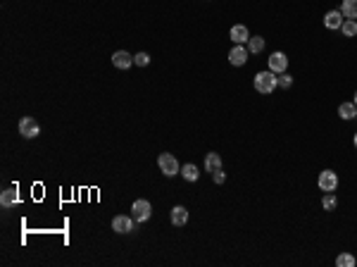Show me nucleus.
Here are the masks:
<instances>
[{"label":"nucleus","mask_w":357,"mask_h":267,"mask_svg":"<svg viewBox=\"0 0 357 267\" xmlns=\"http://www.w3.org/2000/svg\"><path fill=\"white\" fill-rule=\"evenodd\" d=\"M169 220H171L174 227H186L188 224V210L184 208V205H174V208H171Z\"/></svg>","instance_id":"nucleus-11"},{"label":"nucleus","mask_w":357,"mask_h":267,"mask_svg":"<svg viewBox=\"0 0 357 267\" xmlns=\"http://www.w3.org/2000/svg\"><path fill=\"white\" fill-rule=\"evenodd\" d=\"M279 86H281V88H291V86H293V77H291L288 72L279 74Z\"/></svg>","instance_id":"nucleus-22"},{"label":"nucleus","mask_w":357,"mask_h":267,"mask_svg":"<svg viewBox=\"0 0 357 267\" xmlns=\"http://www.w3.org/2000/svg\"><path fill=\"white\" fill-rule=\"evenodd\" d=\"M229 39L233 41V43H238V46H245L250 41V31L245 24H233L231 31H229Z\"/></svg>","instance_id":"nucleus-8"},{"label":"nucleus","mask_w":357,"mask_h":267,"mask_svg":"<svg viewBox=\"0 0 357 267\" xmlns=\"http://www.w3.org/2000/svg\"><path fill=\"white\" fill-rule=\"evenodd\" d=\"M148 62H150V55H148V53H136V55H133V64H138V67H146Z\"/></svg>","instance_id":"nucleus-23"},{"label":"nucleus","mask_w":357,"mask_h":267,"mask_svg":"<svg viewBox=\"0 0 357 267\" xmlns=\"http://www.w3.org/2000/svg\"><path fill=\"white\" fill-rule=\"evenodd\" d=\"M267 62H269V70H272L274 74H283V72L288 70V57H286V53H279V50H276V53H272Z\"/></svg>","instance_id":"nucleus-7"},{"label":"nucleus","mask_w":357,"mask_h":267,"mask_svg":"<svg viewBox=\"0 0 357 267\" xmlns=\"http://www.w3.org/2000/svg\"><path fill=\"white\" fill-rule=\"evenodd\" d=\"M248 55H250V50H248V46H236L229 50V62L233 64V67H243V64L248 62Z\"/></svg>","instance_id":"nucleus-6"},{"label":"nucleus","mask_w":357,"mask_h":267,"mask_svg":"<svg viewBox=\"0 0 357 267\" xmlns=\"http://www.w3.org/2000/svg\"><path fill=\"white\" fill-rule=\"evenodd\" d=\"M112 64H115L117 70H129L133 64V55H129L126 50H117L115 55H112Z\"/></svg>","instance_id":"nucleus-12"},{"label":"nucleus","mask_w":357,"mask_h":267,"mask_svg":"<svg viewBox=\"0 0 357 267\" xmlns=\"http://www.w3.org/2000/svg\"><path fill=\"white\" fill-rule=\"evenodd\" d=\"M133 217H129V215H117L115 220H112V229H115L117 234H129V231H133Z\"/></svg>","instance_id":"nucleus-9"},{"label":"nucleus","mask_w":357,"mask_h":267,"mask_svg":"<svg viewBox=\"0 0 357 267\" xmlns=\"http://www.w3.org/2000/svg\"><path fill=\"white\" fill-rule=\"evenodd\" d=\"M352 103H355V105H357V91H355V98H352Z\"/></svg>","instance_id":"nucleus-25"},{"label":"nucleus","mask_w":357,"mask_h":267,"mask_svg":"<svg viewBox=\"0 0 357 267\" xmlns=\"http://www.w3.org/2000/svg\"><path fill=\"white\" fill-rule=\"evenodd\" d=\"M150 215H153V205H150V201H146V198H138V201H133L131 205V217L136 222H148L150 220Z\"/></svg>","instance_id":"nucleus-4"},{"label":"nucleus","mask_w":357,"mask_h":267,"mask_svg":"<svg viewBox=\"0 0 357 267\" xmlns=\"http://www.w3.org/2000/svg\"><path fill=\"white\" fill-rule=\"evenodd\" d=\"M276 86H279V74H274L272 70L267 72H257L255 74V91L262 95H269L276 91Z\"/></svg>","instance_id":"nucleus-1"},{"label":"nucleus","mask_w":357,"mask_h":267,"mask_svg":"<svg viewBox=\"0 0 357 267\" xmlns=\"http://www.w3.org/2000/svg\"><path fill=\"white\" fill-rule=\"evenodd\" d=\"M19 203V193H17L15 189H5L3 193H0V205L3 208H12V205Z\"/></svg>","instance_id":"nucleus-14"},{"label":"nucleus","mask_w":357,"mask_h":267,"mask_svg":"<svg viewBox=\"0 0 357 267\" xmlns=\"http://www.w3.org/2000/svg\"><path fill=\"white\" fill-rule=\"evenodd\" d=\"M157 165L162 170L164 177H174V174H181V165H178V160L171 153H160L157 157Z\"/></svg>","instance_id":"nucleus-2"},{"label":"nucleus","mask_w":357,"mask_h":267,"mask_svg":"<svg viewBox=\"0 0 357 267\" xmlns=\"http://www.w3.org/2000/svg\"><path fill=\"white\" fill-rule=\"evenodd\" d=\"M343 36H348V39H352V36H357V19H345L341 26Z\"/></svg>","instance_id":"nucleus-20"},{"label":"nucleus","mask_w":357,"mask_h":267,"mask_svg":"<svg viewBox=\"0 0 357 267\" xmlns=\"http://www.w3.org/2000/svg\"><path fill=\"white\" fill-rule=\"evenodd\" d=\"M181 177L186 181H198V177H200V170H198V165H193V162H188V165H184L181 167Z\"/></svg>","instance_id":"nucleus-16"},{"label":"nucleus","mask_w":357,"mask_h":267,"mask_svg":"<svg viewBox=\"0 0 357 267\" xmlns=\"http://www.w3.org/2000/svg\"><path fill=\"white\" fill-rule=\"evenodd\" d=\"M341 12L345 19H357V0H343Z\"/></svg>","instance_id":"nucleus-17"},{"label":"nucleus","mask_w":357,"mask_h":267,"mask_svg":"<svg viewBox=\"0 0 357 267\" xmlns=\"http://www.w3.org/2000/svg\"><path fill=\"white\" fill-rule=\"evenodd\" d=\"M355 255L352 253H341L338 258H336V267H355Z\"/></svg>","instance_id":"nucleus-19"},{"label":"nucleus","mask_w":357,"mask_h":267,"mask_svg":"<svg viewBox=\"0 0 357 267\" xmlns=\"http://www.w3.org/2000/svg\"><path fill=\"white\" fill-rule=\"evenodd\" d=\"M343 22H345V17H343L341 10H331V12H326V15H324V26H326V29H331V31L341 29Z\"/></svg>","instance_id":"nucleus-10"},{"label":"nucleus","mask_w":357,"mask_h":267,"mask_svg":"<svg viewBox=\"0 0 357 267\" xmlns=\"http://www.w3.org/2000/svg\"><path fill=\"white\" fill-rule=\"evenodd\" d=\"M317 186H319V191H324V193H334V191L338 189V174H336L334 170H324V172H319Z\"/></svg>","instance_id":"nucleus-3"},{"label":"nucleus","mask_w":357,"mask_h":267,"mask_svg":"<svg viewBox=\"0 0 357 267\" xmlns=\"http://www.w3.org/2000/svg\"><path fill=\"white\" fill-rule=\"evenodd\" d=\"M212 179H215V184H224V181H226V172H224V170H219V172L212 174Z\"/></svg>","instance_id":"nucleus-24"},{"label":"nucleus","mask_w":357,"mask_h":267,"mask_svg":"<svg viewBox=\"0 0 357 267\" xmlns=\"http://www.w3.org/2000/svg\"><path fill=\"white\" fill-rule=\"evenodd\" d=\"M19 134H22L24 139H36L41 134V126H39V122L33 117H22L19 119Z\"/></svg>","instance_id":"nucleus-5"},{"label":"nucleus","mask_w":357,"mask_h":267,"mask_svg":"<svg viewBox=\"0 0 357 267\" xmlns=\"http://www.w3.org/2000/svg\"><path fill=\"white\" fill-rule=\"evenodd\" d=\"M219 170H224V162H222V157H219V153H207L205 155V172H219Z\"/></svg>","instance_id":"nucleus-13"},{"label":"nucleus","mask_w":357,"mask_h":267,"mask_svg":"<svg viewBox=\"0 0 357 267\" xmlns=\"http://www.w3.org/2000/svg\"><path fill=\"white\" fill-rule=\"evenodd\" d=\"M338 115H341V119H355L357 117V105L355 103H341L338 105Z\"/></svg>","instance_id":"nucleus-15"},{"label":"nucleus","mask_w":357,"mask_h":267,"mask_svg":"<svg viewBox=\"0 0 357 267\" xmlns=\"http://www.w3.org/2000/svg\"><path fill=\"white\" fill-rule=\"evenodd\" d=\"M352 141H355V148H357V134H355V139H352Z\"/></svg>","instance_id":"nucleus-26"},{"label":"nucleus","mask_w":357,"mask_h":267,"mask_svg":"<svg viewBox=\"0 0 357 267\" xmlns=\"http://www.w3.org/2000/svg\"><path fill=\"white\" fill-rule=\"evenodd\" d=\"M355 119H357V117H355Z\"/></svg>","instance_id":"nucleus-27"},{"label":"nucleus","mask_w":357,"mask_h":267,"mask_svg":"<svg viewBox=\"0 0 357 267\" xmlns=\"http://www.w3.org/2000/svg\"><path fill=\"white\" fill-rule=\"evenodd\" d=\"M336 205H338V201H336V196L334 193H326L324 198H322V208H324V210H336Z\"/></svg>","instance_id":"nucleus-21"},{"label":"nucleus","mask_w":357,"mask_h":267,"mask_svg":"<svg viewBox=\"0 0 357 267\" xmlns=\"http://www.w3.org/2000/svg\"><path fill=\"white\" fill-rule=\"evenodd\" d=\"M245 46H248V50L253 53V55H260V53L264 50V39L262 36H250V41L245 43Z\"/></svg>","instance_id":"nucleus-18"}]
</instances>
